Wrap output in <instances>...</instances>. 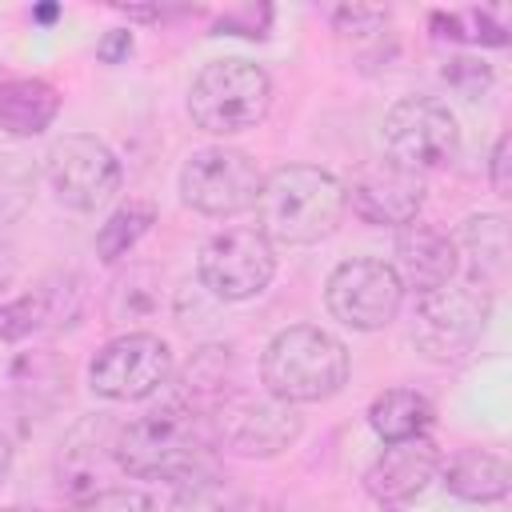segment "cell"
Here are the masks:
<instances>
[{
	"label": "cell",
	"mask_w": 512,
	"mask_h": 512,
	"mask_svg": "<svg viewBox=\"0 0 512 512\" xmlns=\"http://www.w3.org/2000/svg\"><path fill=\"white\" fill-rule=\"evenodd\" d=\"M96 52H100V60L116 64V60H124V56L132 52V36H128V32H112V36H108V40H104Z\"/></svg>",
	"instance_id": "29"
},
{
	"label": "cell",
	"mask_w": 512,
	"mask_h": 512,
	"mask_svg": "<svg viewBox=\"0 0 512 512\" xmlns=\"http://www.w3.org/2000/svg\"><path fill=\"white\" fill-rule=\"evenodd\" d=\"M272 80L260 64L224 56L196 72L188 88V116L208 136H236L268 116Z\"/></svg>",
	"instance_id": "4"
},
{
	"label": "cell",
	"mask_w": 512,
	"mask_h": 512,
	"mask_svg": "<svg viewBox=\"0 0 512 512\" xmlns=\"http://www.w3.org/2000/svg\"><path fill=\"white\" fill-rule=\"evenodd\" d=\"M456 264H460V252H456L448 232H440L432 224H420V220H412L396 232L392 272L400 276L404 288H416V296L448 284L456 276Z\"/></svg>",
	"instance_id": "15"
},
{
	"label": "cell",
	"mask_w": 512,
	"mask_h": 512,
	"mask_svg": "<svg viewBox=\"0 0 512 512\" xmlns=\"http://www.w3.org/2000/svg\"><path fill=\"white\" fill-rule=\"evenodd\" d=\"M452 244H456V252L468 256L472 284L484 288V284H496L508 276V224L500 212L468 216Z\"/></svg>",
	"instance_id": "18"
},
{
	"label": "cell",
	"mask_w": 512,
	"mask_h": 512,
	"mask_svg": "<svg viewBox=\"0 0 512 512\" xmlns=\"http://www.w3.org/2000/svg\"><path fill=\"white\" fill-rule=\"evenodd\" d=\"M256 232L268 244H316L344 220V184L316 164H280L260 180L256 192Z\"/></svg>",
	"instance_id": "1"
},
{
	"label": "cell",
	"mask_w": 512,
	"mask_h": 512,
	"mask_svg": "<svg viewBox=\"0 0 512 512\" xmlns=\"http://www.w3.org/2000/svg\"><path fill=\"white\" fill-rule=\"evenodd\" d=\"M388 24V12L384 8H360V4H344V8H336V28L340 32H352V36H372V32H380Z\"/></svg>",
	"instance_id": "26"
},
{
	"label": "cell",
	"mask_w": 512,
	"mask_h": 512,
	"mask_svg": "<svg viewBox=\"0 0 512 512\" xmlns=\"http://www.w3.org/2000/svg\"><path fill=\"white\" fill-rule=\"evenodd\" d=\"M4 512H36V508H20V504H16V508H4Z\"/></svg>",
	"instance_id": "31"
},
{
	"label": "cell",
	"mask_w": 512,
	"mask_h": 512,
	"mask_svg": "<svg viewBox=\"0 0 512 512\" xmlns=\"http://www.w3.org/2000/svg\"><path fill=\"white\" fill-rule=\"evenodd\" d=\"M172 380V348L156 332H124L108 340L92 364L88 384L104 400H144Z\"/></svg>",
	"instance_id": "11"
},
{
	"label": "cell",
	"mask_w": 512,
	"mask_h": 512,
	"mask_svg": "<svg viewBox=\"0 0 512 512\" xmlns=\"http://www.w3.org/2000/svg\"><path fill=\"white\" fill-rule=\"evenodd\" d=\"M72 512H156L152 496L136 488H96L72 504Z\"/></svg>",
	"instance_id": "24"
},
{
	"label": "cell",
	"mask_w": 512,
	"mask_h": 512,
	"mask_svg": "<svg viewBox=\"0 0 512 512\" xmlns=\"http://www.w3.org/2000/svg\"><path fill=\"white\" fill-rule=\"evenodd\" d=\"M432 28L444 40H464V44H508V28L484 8H464V12H432Z\"/></svg>",
	"instance_id": "22"
},
{
	"label": "cell",
	"mask_w": 512,
	"mask_h": 512,
	"mask_svg": "<svg viewBox=\"0 0 512 512\" xmlns=\"http://www.w3.org/2000/svg\"><path fill=\"white\" fill-rule=\"evenodd\" d=\"M40 172L52 196L76 212H96L120 188V160L92 132H64L60 140H52L40 156Z\"/></svg>",
	"instance_id": "6"
},
{
	"label": "cell",
	"mask_w": 512,
	"mask_h": 512,
	"mask_svg": "<svg viewBox=\"0 0 512 512\" xmlns=\"http://www.w3.org/2000/svg\"><path fill=\"white\" fill-rule=\"evenodd\" d=\"M440 484L468 504H496L508 496V460L488 452V448H460L440 464Z\"/></svg>",
	"instance_id": "16"
},
{
	"label": "cell",
	"mask_w": 512,
	"mask_h": 512,
	"mask_svg": "<svg viewBox=\"0 0 512 512\" xmlns=\"http://www.w3.org/2000/svg\"><path fill=\"white\" fill-rule=\"evenodd\" d=\"M196 272L216 300H252L276 276V248L256 228H224L200 248Z\"/></svg>",
	"instance_id": "12"
},
{
	"label": "cell",
	"mask_w": 512,
	"mask_h": 512,
	"mask_svg": "<svg viewBox=\"0 0 512 512\" xmlns=\"http://www.w3.org/2000/svg\"><path fill=\"white\" fill-rule=\"evenodd\" d=\"M60 112V92L40 76H16L0 84V136H40Z\"/></svg>",
	"instance_id": "17"
},
{
	"label": "cell",
	"mask_w": 512,
	"mask_h": 512,
	"mask_svg": "<svg viewBox=\"0 0 512 512\" xmlns=\"http://www.w3.org/2000/svg\"><path fill=\"white\" fill-rule=\"evenodd\" d=\"M44 320H60V308H56V292L52 288H40L32 296H20L12 304L0 308V340H20L28 332H36Z\"/></svg>",
	"instance_id": "23"
},
{
	"label": "cell",
	"mask_w": 512,
	"mask_h": 512,
	"mask_svg": "<svg viewBox=\"0 0 512 512\" xmlns=\"http://www.w3.org/2000/svg\"><path fill=\"white\" fill-rule=\"evenodd\" d=\"M212 440L236 456L248 460H268L280 456L284 448H292L300 440V416L292 404L268 396H252V392H228L224 400L212 404L208 416Z\"/></svg>",
	"instance_id": "7"
},
{
	"label": "cell",
	"mask_w": 512,
	"mask_h": 512,
	"mask_svg": "<svg viewBox=\"0 0 512 512\" xmlns=\"http://www.w3.org/2000/svg\"><path fill=\"white\" fill-rule=\"evenodd\" d=\"M324 304L340 324L356 332H380L396 320L404 304V284L392 272V264L372 256H352L328 272Z\"/></svg>",
	"instance_id": "9"
},
{
	"label": "cell",
	"mask_w": 512,
	"mask_h": 512,
	"mask_svg": "<svg viewBox=\"0 0 512 512\" xmlns=\"http://www.w3.org/2000/svg\"><path fill=\"white\" fill-rule=\"evenodd\" d=\"M152 224H156V208H152L148 200H128V204H120V208L100 224V232H96V256H100L104 264H116L120 256H128V252L140 244V236H144Z\"/></svg>",
	"instance_id": "20"
},
{
	"label": "cell",
	"mask_w": 512,
	"mask_h": 512,
	"mask_svg": "<svg viewBox=\"0 0 512 512\" xmlns=\"http://www.w3.org/2000/svg\"><path fill=\"white\" fill-rule=\"evenodd\" d=\"M260 168L244 148L208 144L196 148L180 168V196L200 216H236L256 204L260 192Z\"/></svg>",
	"instance_id": "8"
},
{
	"label": "cell",
	"mask_w": 512,
	"mask_h": 512,
	"mask_svg": "<svg viewBox=\"0 0 512 512\" xmlns=\"http://www.w3.org/2000/svg\"><path fill=\"white\" fill-rule=\"evenodd\" d=\"M432 400L416 388H388L380 392L372 404H368V424L372 432L392 444V440H412V436H424L428 424H432Z\"/></svg>",
	"instance_id": "19"
},
{
	"label": "cell",
	"mask_w": 512,
	"mask_h": 512,
	"mask_svg": "<svg viewBox=\"0 0 512 512\" xmlns=\"http://www.w3.org/2000/svg\"><path fill=\"white\" fill-rule=\"evenodd\" d=\"M440 472V452L428 436H412V440H392L384 444V452L368 464L364 472V488L380 500V504H404L412 496H420L432 476Z\"/></svg>",
	"instance_id": "14"
},
{
	"label": "cell",
	"mask_w": 512,
	"mask_h": 512,
	"mask_svg": "<svg viewBox=\"0 0 512 512\" xmlns=\"http://www.w3.org/2000/svg\"><path fill=\"white\" fill-rule=\"evenodd\" d=\"M212 512H284V508L276 500H264V496H228Z\"/></svg>",
	"instance_id": "28"
},
{
	"label": "cell",
	"mask_w": 512,
	"mask_h": 512,
	"mask_svg": "<svg viewBox=\"0 0 512 512\" xmlns=\"http://www.w3.org/2000/svg\"><path fill=\"white\" fill-rule=\"evenodd\" d=\"M208 444L212 428L204 416L192 404L172 400L128 420L112 440V460L136 480H180L200 464Z\"/></svg>",
	"instance_id": "2"
},
{
	"label": "cell",
	"mask_w": 512,
	"mask_h": 512,
	"mask_svg": "<svg viewBox=\"0 0 512 512\" xmlns=\"http://www.w3.org/2000/svg\"><path fill=\"white\" fill-rule=\"evenodd\" d=\"M344 208H352L364 224H388V228H404L420 216L424 208V176L380 156L360 164L348 184H344Z\"/></svg>",
	"instance_id": "13"
},
{
	"label": "cell",
	"mask_w": 512,
	"mask_h": 512,
	"mask_svg": "<svg viewBox=\"0 0 512 512\" xmlns=\"http://www.w3.org/2000/svg\"><path fill=\"white\" fill-rule=\"evenodd\" d=\"M8 468H12V440H8L4 432H0V484H4Z\"/></svg>",
	"instance_id": "30"
},
{
	"label": "cell",
	"mask_w": 512,
	"mask_h": 512,
	"mask_svg": "<svg viewBox=\"0 0 512 512\" xmlns=\"http://www.w3.org/2000/svg\"><path fill=\"white\" fill-rule=\"evenodd\" d=\"M36 192V164L24 148L0 136V224H12L28 212Z\"/></svg>",
	"instance_id": "21"
},
{
	"label": "cell",
	"mask_w": 512,
	"mask_h": 512,
	"mask_svg": "<svg viewBox=\"0 0 512 512\" xmlns=\"http://www.w3.org/2000/svg\"><path fill=\"white\" fill-rule=\"evenodd\" d=\"M488 312H492V296L488 288L464 280H448L432 292L416 296L412 308V344L436 360V364H452L460 356H468L476 348V340L488 328Z\"/></svg>",
	"instance_id": "5"
},
{
	"label": "cell",
	"mask_w": 512,
	"mask_h": 512,
	"mask_svg": "<svg viewBox=\"0 0 512 512\" xmlns=\"http://www.w3.org/2000/svg\"><path fill=\"white\" fill-rule=\"evenodd\" d=\"M384 148H388V160L412 172L444 168L460 148V124L444 100L404 96L384 116Z\"/></svg>",
	"instance_id": "10"
},
{
	"label": "cell",
	"mask_w": 512,
	"mask_h": 512,
	"mask_svg": "<svg viewBox=\"0 0 512 512\" xmlns=\"http://www.w3.org/2000/svg\"><path fill=\"white\" fill-rule=\"evenodd\" d=\"M264 388L284 404H316L348 384V348L316 324L280 328L260 356Z\"/></svg>",
	"instance_id": "3"
},
{
	"label": "cell",
	"mask_w": 512,
	"mask_h": 512,
	"mask_svg": "<svg viewBox=\"0 0 512 512\" xmlns=\"http://www.w3.org/2000/svg\"><path fill=\"white\" fill-rule=\"evenodd\" d=\"M444 80H448L460 96L476 100V96L492 84V68H488L484 60H468V56H460V60H452V64L444 68Z\"/></svg>",
	"instance_id": "25"
},
{
	"label": "cell",
	"mask_w": 512,
	"mask_h": 512,
	"mask_svg": "<svg viewBox=\"0 0 512 512\" xmlns=\"http://www.w3.org/2000/svg\"><path fill=\"white\" fill-rule=\"evenodd\" d=\"M508 164H512V140H508V136H496L492 160H488V180H492V192H496V196H512Z\"/></svg>",
	"instance_id": "27"
}]
</instances>
